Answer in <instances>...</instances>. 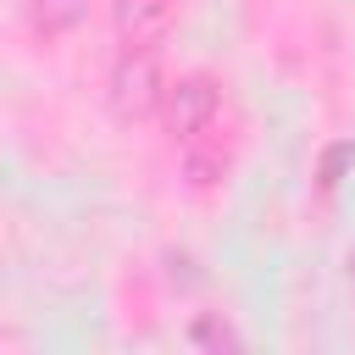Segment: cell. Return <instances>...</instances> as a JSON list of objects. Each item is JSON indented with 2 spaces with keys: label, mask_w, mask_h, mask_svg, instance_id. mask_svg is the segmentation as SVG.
I'll list each match as a JSON object with an SVG mask.
<instances>
[{
  "label": "cell",
  "mask_w": 355,
  "mask_h": 355,
  "mask_svg": "<svg viewBox=\"0 0 355 355\" xmlns=\"http://www.w3.org/2000/svg\"><path fill=\"white\" fill-rule=\"evenodd\" d=\"M161 116L178 144H211L222 133V89L211 78H178V83H166Z\"/></svg>",
  "instance_id": "6da1fadb"
},
{
  "label": "cell",
  "mask_w": 355,
  "mask_h": 355,
  "mask_svg": "<svg viewBox=\"0 0 355 355\" xmlns=\"http://www.w3.org/2000/svg\"><path fill=\"white\" fill-rule=\"evenodd\" d=\"M161 100H166V78H161L155 44H122V55L111 67V105H116V116L139 122V116L161 111Z\"/></svg>",
  "instance_id": "7a4b0ae2"
},
{
  "label": "cell",
  "mask_w": 355,
  "mask_h": 355,
  "mask_svg": "<svg viewBox=\"0 0 355 355\" xmlns=\"http://www.w3.org/2000/svg\"><path fill=\"white\" fill-rule=\"evenodd\" d=\"M111 17L122 44H161L172 28V0H116Z\"/></svg>",
  "instance_id": "3957f363"
},
{
  "label": "cell",
  "mask_w": 355,
  "mask_h": 355,
  "mask_svg": "<svg viewBox=\"0 0 355 355\" xmlns=\"http://www.w3.org/2000/svg\"><path fill=\"white\" fill-rule=\"evenodd\" d=\"M178 161H183V178H189L194 189H216V183L227 178V150H222V139H211V144H178Z\"/></svg>",
  "instance_id": "277c9868"
},
{
  "label": "cell",
  "mask_w": 355,
  "mask_h": 355,
  "mask_svg": "<svg viewBox=\"0 0 355 355\" xmlns=\"http://www.w3.org/2000/svg\"><path fill=\"white\" fill-rule=\"evenodd\" d=\"M78 17H83V0H33V6H28V22H33V33H44V39L72 33Z\"/></svg>",
  "instance_id": "5b68a950"
},
{
  "label": "cell",
  "mask_w": 355,
  "mask_h": 355,
  "mask_svg": "<svg viewBox=\"0 0 355 355\" xmlns=\"http://www.w3.org/2000/svg\"><path fill=\"white\" fill-rule=\"evenodd\" d=\"M194 338H211V344H233L227 327H194Z\"/></svg>",
  "instance_id": "8992f818"
}]
</instances>
